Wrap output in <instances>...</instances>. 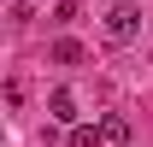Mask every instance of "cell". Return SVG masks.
<instances>
[{"mask_svg": "<svg viewBox=\"0 0 153 147\" xmlns=\"http://www.w3.org/2000/svg\"><path fill=\"white\" fill-rule=\"evenodd\" d=\"M76 12H82V0H59V12H53V24H76Z\"/></svg>", "mask_w": 153, "mask_h": 147, "instance_id": "cell-6", "label": "cell"}, {"mask_svg": "<svg viewBox=\"0 0 153 147\" xmlns=\"http://www.w3.org/2000/svg\"><path fill=\"white\" fill-rule=\"evenodd\" d=\"M82 59H88V53H82V41H71V36L53 41V65H82Z\"/></svg>", "mask_w": 153, "mask_h": 147, "instance_id": "cell-3", "label": "cell"}, {"mask_svg": "<svg viewBox=\"0 0 153 147\" xmlns=\"http://www.w3.org/2000/svg\"><path fill=\"white\" fill-rule=\"evenodd\" d=\"M47 118H53V124H76V94L71 88H53L47 94Z\"/></svg>", "mask_w": 153, "mask_h": 147, "instance_id": "cell-2", "label": "cell"}, {"mask_svg": "<svg viewBox=\"0 0 153 147\" xmlns=\"http://www.w3.org/2000/svg\"><path fill=\"white\" fill-rule=\"evenodd\" d=\"M100 30H106V41H112V47L135 41V36H141V6H135V0H118V6H106Z\"/></svg>", "mask_w": 153, "mask_h": 147, "instance_id": "cell-1", "label": "cell"}, {"mask_svg": "<svg viewBox=\"0 0 153 147\" xmlns=\"http://www.w3.org/2000/svg\"><path fill=\"white\" fill-rule=\"evenodd\" d=\"M100 129H106V141H112V147L130 141V118H118V112H106V118H100Z\"/></svg>", "mask_w": 153, "mask_h": 147, "instance_id": "cell-4", "label": "cell"}, {"mask_svg": "<svg viewBox=\"0 0 153 147\" xmlns=\"http://www.w3.org/2000/svg\"><path fill=\"white\" fill-rule=\"evenodd\" d=\"M100 141H106L100 124H71V147H100Z\"/></svg>", "mask_w": 153, "mask_h": 147, "instance_id": "cell-5", "label": "cell"}]
</instances>
